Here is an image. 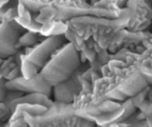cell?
I'll list each match as a JSON object with an SVG mask.
<instances>
[{"label": "cell", "mask_w": 152, "mask_h": 127, "mask_svg": "<svg viewBox=\"0 0 152 127\" xmlns=\"http://www.w3.org/2000/svg\"><path fill=\"white\" fill-rule=\"evenodd\" d=\"M82 90L73 104L75 114L94 122L96 126L110 127L119 120L124 114L125 107L121 102L105 101L96 104L92 102V83L82 78Z\"/></svg>", "instance_id": "cell-1"}, {"label": "cell", "mask_w": 152, "mask_h": 127, "mask_svg": "<svg viewBox=\"0 0 152 127\" xmlns=\"http://www.w3.org/2000/svg\"><path fill=\"white\" fill-rule=\"evenodd\" d=\"M136 56L137 53L131 51L125 60H110L102 70V74L112 75L118 91L127 98H132L150 87L140 70Z\"/></svg>", "instance_id": "cell-2"}, {"label": "cell", "mask_w": 152, "mask_h": 127, "mask_svg": "<svg viewBox=\"0 0 152 127\" xmlns=\"http://www.w3.org/2000/svg\"><path fill=\"white\" fill-rule=\"evenodd\" d=\"M81 65L80 52L68 43L55 52L40 74L53 87L71 77Z\"/></svg>", "instance_id": "cell-3"}, {"label": "cell", "mask_w": 152, "mask_h": 127, "mask_svg": "<svg viewBox=\"0 0 152 127\" xmlns=\"http://www.w3.org/2000/svg\"><path fill=\"white\" fill-rule=\"evenodd\" d=\"M131 19V12L127 7L122 8L118 18L83 16L69 21L72 26L84 40L102 34H115L127 29Z\"/></svg>", "instance_id": "cell-4"}, {"label": "cell", "mask_w": 152, "mask_h": 127, "mask_svg": "<svg viewBox=\"0 0 152 127\" xmlns=\"http://www.w3.org/2000/svg\"><path fill=\"white\" fill-rule=\"evenodd\" d=\"M65 44V37L61 35L49 37L34 47L26 48L20 55L22 76L26 79L37 76L55 52Z\"/></svg>", "instance_id": "cell-5"}, {"label": "cell", "mask_w": 152, "mask_h": 127, "mask_svg": "<svg viewBox=\"0 0 152 127\" xmlns=\"http://www.w3.org/2000/svg\"><path fill=\"white\" fill-rule=\"evenodd\" d=\"M74 112L72 104L53 101L50 108L39 106L26 110L25 118L31 127H68L67 119Z\"/></svg>", "instance_id": "cell-6"}, {"label": "cell", "mask_w": 152, "mask_h": 127, "mask_svg": "<svg viewBox=\"0 0 152 127\" xmlns=\"http://www.w3.org/2000/svg\"><path fill=\"white\" fill-rule=\"evenodd\" d=\"M57 9L56 21H68L74 18L96 16L118 18L121 14L110 10L102 6L91 5L86 0H58L54 4Z\"/></svg>", "instance_id": "cell-7"}, {"label": "cell", "mask_w": 152, "mask_h": 127, "mask_svg": "<svg viewBox=\"0 0 152 127\" xmlns=\"http://www.w3.org/2000/svg\"><path fill=\"white\" fill-rule=\"evenodd\" d=\"M27 31L16 21H3L0 25V58L5 59L20 51L19 40Z\"/></svg>", "instance_id": "cell-8"}, {"label": "cell", "mask_w": 152, "mask_h": 127, "mask_svg": "<svg viewBox=\"0 0 152 127\" xmlns=\"http://www.w3.org/2000/svg\"><path fill=\"white\" fill-rule=\"evenodd\" d=\"M91 64L89 62L82 64L75 73L58 85L53 87V93L55 101H58L65 104H73L78 94L82 90V75L86 70Z\"/></svg>", "instance_id": "cell-9"}, {"label": "cell", "mask_w": 152, "mask_h": 127, "mask_svg": "<svg viewBox=\"0 0 152 127\" xmlns=\"http://www.w3.org/2000/svg\"><path fill=\"white\" fill-rule=\"evenodd\" d=\"M126 7L131 12V19L127 30L145 32L152 23V3L148 0H128Z\"/></svg>", "instance_id": "cell-10"}, {"label": "cell", "mask_w": 152, "mask_h": 127, "mask_svg": "<svg viewBox=\"0 0 152 127\" xmlns=\"http://www.w3.org/2000/svg\"><path fill=\"white\" fill-rule=\"evenodd\" d=\"M92 102L96 104H102L105 101L124 102L128 99L124 94L118 91L111 74H102V76L98 78L92 83Z\"/></svg>", "instance_id": "cell-11"}, {"label": "cell", "mask_w": 152, "mask_h": 127, "mask_svg": "<svg viewBox=\"0 0 152 127\" xmlns=\"http://www.w3.org/2000/svg\"><path fill=\"white\" fill-rule=\"evenodd\" d=\"M6 87L8 90L20 92L24 94L42 93L48 97L53 92V87L44 80L41 74L32 79L20 76L13 81H6Z\"/></svg>", "instance_id": "cell-12"}, {"label": "cell", "mask_w": 152, "mask_h": 127, "mask_svg": "<svg viewBox=\"0 0 152 127\" xmlns=\"http://www.w3.org/2000/svg\"><path fill=\"white\" fill-rule=\"evenodd\" d=\"M20 55L21 52L20 51L16 55L11 56L5 59H1L0 77L9 81L22 76Z\"/></svg>", "instance_id": "cell-13"}, {"label": "cell", "mask_w": 152, "mask_h": 127, "mask_svg": "<svg viewBox=\"0 0 152 127\" xmlns=\"http://www.w3.org/2000/svg\"><path fill=\"white\" fill-rule=\"evenodd\" d=\"M18 11L19 15L15 20L22 27L25 28L27 32L40 34L42 25L39 24L37 21V18L39 13H35L30 10L24 4H22L21 3H19L18 4Z\"/></svg>", "instance_id": "cell-14"}, {"label": "cell", "mask_w": 152, "mask_h": 127, "mask_svg": "<svg viewBox=\"0 0 152 127\" xmlns=\"http://www.w3.org/2000/svg\"><path fill=\"white\" fill-rule=\"evenodd\" d=\"M37 104L42 105L46 108H50L53 101H52L50 97L42 93H27L24 94L20 98H17L14 102H12L9 105L11 109L12 112H14L16 107L19 104Z\"/></svg>", "instance_id": "cell-15"}, {"label": "cell", "mask_w": 152, "mask_h": 127, "mask_svg": "<svg viewBox=\"0 0 152 127\" xmlns=\"http://www.w3.org/2000/svg\"><path fill=\"white\" fill-rule=\"evenodd\" d=\"M39 106H42V105L28 104H19L13 112L10 119L2 127H31L28 124V122L25 118V112L26 110L35 109Z\"/></svg>", "instance_id": "cell-16"}, {"label": "cell", "mask_w": 152, "mask_h": 127, "mask_svg": "<svg viewBox=\"0 0 152 127\" xmlns=\"http://www.w3.org/2000/svg\"><path fill=\"white\" fill-rule=\"evenodd\" d=\"M136 60L148 84L152 86V47L145 48L142 54H137Z\"/></svg>", "instance_id": "cell-17"}, {"label": "cell", "mask_w": 152, "mask_h": 127, "mask_svg": "<svg viewBox=\"0 0 152 127\" xmlns=\"http://www.w3.org/2000/svg\"><path fill=\"white\" fill-rule=\"evenodd\" d=\"M47 38L39 33H34L31 32H26L23 34L19 40V47L21 48L23 47H34L41 42H42L44 39Z\"/></svg>", "instance_id": "cell-18"}, {"label": "cell", "mask_w": 152, "mask_h": 127, "mask_svg": "<svg viewBox=\"0 0 152 127\" xmlns=\"http://www.w3.org/2000/svg\"><path fill=\"white\" fill-rule=\"evenodd\" d=\"M58 1V0H19V3H21L32 12L39 13L44 7L54 6Z\"/></svg>", "instance_id": "cell-19"}, {"label": "cell", "mask_w": 152, "mask_h": 127, "mask_svg": "<svg viewBox=\"0 0 152 127\" xmlns=\"http://www.w3.org/2000/svg\"><path fill=\"white\" fill-rule=\"evenodd\" d=\"M57 14H58V11L54 6L44 7L43 9H42L39 12L38 16L37 18V21L42 26L53 22L56 20Z\"/></svg>", "instance_id": "cell-20"}, {"label": "cell", "mask_w": 152, "mask_h": 127, "mask_svg": "<svg viewBox=\"0 0 152 127\" xmlns=\"http://www.w3.org/2000/svg\"><path fill=\"white\" fill-rule=\"evenodd\" d=\"M66 23L68 25V30L64 34L66 40L69 41V43H70L71 44L74 45V47L77 49V51L80 52L82 44L84 43V42L86 40H84L79 34L77 33V32L75 30V28L72 26L69 21H66Z\"/></svg>", "instance_id": "cell-21"}, {"label": "cell", "mask_w": 152, "mask_h": 127, "mask_svg": "<svg viewBox=\"0 0 152 127\" xmlns=\"http://www.w3.org/2000/svg\"><path fill=\"white\" fill-rule=\"evenodd\" d=\"M96 126V125L94 122L77 115L75 112L71 113L67 119L68 127H95Z\"/></svg>", "instance_id": "cell-22"}, {"label": "cell", "mask_w": 152, "mask_h": 127, "mask_svg": "<svg viewBox=\"0 0 152 127\" xmlns=\"http://www.w3.org/2000/svg\"><path fill=\"white\" fill-rule=\"evenodd\" d=\"M18 15H19L18 6L13 8H5V7L1 8V14H0L1 22L15 21L18 17Z\"/></svg>", "instance_id": "cell-23"}, {"label": "cell", "mask_w": 152, "mask_h": 127, "mask_svg": "<svg viewBox=\"0 0 152 127\" xmlns=\"http://www.w3.org/2000/svg\"><path fill=\"white\" fill-rule=\"evenodd\" d=\"M123 104L125 107L124 114L123 115V116L119 119V120L118 122H124L125 120H127L128 119H129L131 116H133L136 113V107L134 105V104L132 103V101L130 98L126 99L124 102H123ZM117 122V123H118Z\"/></svg>", "instance_id": "cell-24"}, {"label": "cell", "mask_w": 152, "mask_h": 127, "mask_svg": "<svg viewBox=\"0 0 152 127\" xmlns=\"http://www.w3.org/2000/svg\"><path fill=\"white\" fill-rule=\"evenodd\" d=\"M148 91H149V87H147L146 89L141 91L140 92H139L138 94H136L135 96L132 97V98H130L132 101V103L134 104V105L136 107V109H138L140 108V106L145 102L148 99Z\"/></svg>", "instance_id": "cell-25"}, {"label": "cell", "mask_w": 152, "mask_h": 127, "mask_svg": "<svg viewBox=\"0 0 152 127\" xmlns=\"http://www.w3.org/2000/svg\"><path fill=\"white\" fill-rule=\"evenodd\" d=\"M0 107H1L0 108V112H1L0 119H1V121L3 122V123H4V122L6 123L10 119L13 112H12L11 109L10 108V106L7 104H5L4 102H1Z\"/></svg>", "instance_id": "cell-26"}, {"label": "cell", "mask_w": 152, "mask_h": 127, "mask_svg": "<svg viewBox=\"0 0 152 127\" xmlns=\"http://www.w3.org/2000/svg\"><path fill=\"white\" fill-rule=\"evenodd\" d=\"M23 95H24V93H22L20 92L8 90V92H7V93H6L5 95V98H4V99L3 100L2 102H4L5 104H7L8 105H10L12 102H14V101L16 100L17 98H20Z\"/></svg>", "instance_id": "cell-27"}, {"label": "cell", "mask_w": 152, "mask_h": 127, "mask_svg": "<svg viewBox=\"0 0 152 127\" xmlns=\"http://www.w3.org/2000/svg\"><path fill=\"white\" fill-rule=\"evenodd\" d=\"M110 53L108 52V50H102L100 53H98L97 54V59L98 62L104 66V65H107L109 63V61H110Z\"/></svg>", "instance_id": "cell-28"}, {"label": "cell", "mask_w": 152, "mask_h": 127, "mask_svg": "<svg viewBox=\"0 0 152 127\" xmlns=\"http://www.w3.org/2000/svg\"><path fill=\"white\" fill-rule=\"evenodd\" d=\"M142 45L145 47V48L152 47V32H145V38L142 42Z\"/></svg>", "instance_id": "cell-29"}, {"label": "cell", "mask_w": 152, "mask_h": 127, "mask_svg": "<svg viewBox=\"0 0 152 127\" xmlns=\"http://www.w3.org/2000/svg\"><path fill=\"white\" fill-rule=\"evenodd\" d=\"M110 127H132V126L130 125V123L127 121L124 122H118V123H115V124H113Z\"/></svg>", "instance_id": "cell-30"}, {"label": "cell", "mask_w": 152, "mask_h": 127, "mask_svg": "<svg viewBox=\"0 0 152 127\" xmlns=\"http://www.w3.org/2000/svg\"><path fill=\"white\" fill-rule=\"evenodd\" d=\"M150 102L152 103V86L149 87V91H148V99Z\"/></svg>", "instance_id": "cell-31"}, {"label": "cell", "mask_w": 152, "mask_h": 127, "mask_svg": "<svg viewBox=\"0 0 152 127\" xmlns=\"http://www.w3.org/2000/svg\"><path fill=\"white\" fill-rule=\"evenodd\" d=\"M10 0H0V7L1 8H4V6H6L9 3H10Z\"/></svg>", "instance_id": "cell-32"}, {"label": "cell", "mask_w": 152, "mask_h": 127, "mask_svg": "<svg viewBox=\"0 0 152 127\" xmlns=\"http://www.w3.org/2000/svg\"><path fill=\"white\" fill-rule=\"evenodd\" d=\"M146 122H147V127H152V115L147 117Z\"/></svg>", "instance_id": "cell-33"}, {"label": "cell", "mask_w": 152, "mask_h": 127, "mask_svg": "<svg viewBox=\"0 0 152 127\" xmlns=\"http://www.w3.org/2000/svg\"><path fill=\"white\" fill-rule=\"evenodd\" d=\"M118 6H119L120 8H121V6L123 5V4H127V2H128V0H114Z\"/></svg>", "instance_id": "cell-34"}, {"label": "cell", "mask_w": 152, "mask_h": 127, "mask_svg": "<svg viewBox=\"0 0 152 127\" xmlns=\"http://www.w3.org/2000/svg\"><path fill=\"white\" fill-rule=\"evenodd\" d=\"M100 1H101V0H90V2H91L90 4H91V5H95V4H96L97 3H99Z\"/></svg>", "instance_id": "cell-35"}, {"label": "cell", "mask_w": 152, "mask_h": 127, "mask_svg": "<svg viewBox=\"0 0 152 127\" xmlns=\"http://www.w3.org/2000/svg\"><path fill=\"white\" fill-rule=\"evenodd\" d=\"M96 127H103V126H96Z\"/></svg>", "instance_id": "cell-36"}, {"label": "cell", "mask_w": 152, "mask_h": 127, "mask_svg": "<svg viewBox=\"0 0 152 127\" xmlns=\"http://www.w3.org/2000/svg\"><path fill=\"white\" fill-rule=\"evenodd\" d=\"M148 1H150V2H151L152 3V0H148Z\"/></svg>", "instance_id": "cell-37"}]
</instances>
